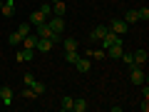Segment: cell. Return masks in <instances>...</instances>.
<instances>
[{"label": "cell", "mask_w": 149, "mask_h": 112, "mask_svg": "<svg viewBox=\"0 0 149 112\" xmlns=\"http://www.w3.org/2000/svg\"><path fill=\"white\" fill-rule=\"evenodd\" d=\"M122 52H124V45H112V48H107V57H112V60H119Z\"/></svg>", "instance_id": "6"}, {"label": "cell", "mask_w": 149, "mask_h": 112, "mask_svg": "<svg viewBox=\"0 0 149 112\" xmlns=\"http://www.w3.org/2000/svg\"><path fill=\"white\" fill-rule=\"evenodd\" d=\"M65 10H67V5H65L62 0H57V3H52V13L57 18H65Z\"/></svg>", "instance_id": "10"}, {"label": "cell", "mask_w": 149, "mask_h": 112, "mask_svg": "<svg viewBox=\"0 0 149 112\" xmlns=\"http://www.w3.org/2000/svg\"><path fill=\"white\" fill-rule=\"evenodd\" d=\"M55 45H52V40L50 37H37V45H35V50H40V52H50Z\"/></svg>", "instance_id": "4"}, {"label": "cell", "mask_w": 149, "mask_h": 112, "mask_svg": "<svg viewBox=\"0 0 149 112\" xmlns=\"http://www.w3.org/2000/svg\"><path fill=\"white\" fill-rule=\"evenodd\" d=\"M77 60H80V52H77V50H65V62L74 65Z\"/></svg>", "instance_id": "12"}, {"label": "cell", "mask_w": 149, "mask_h": 112, "mask_svg": "<svg viewBox=\"0 0 149 112\" xmlns=\"http://www.w3.org/2000/svg\"><path fill=\"white\" fill-rule=\"evenodd\" d=\"M119 60H124V65H127V67H137V65H134V57H132L129 52H122V57H119Z\"/></svg>", "instance_id": "21"}, {"label": "cell", "mask_w": 149, "mask_h": 112, "mask_svg": "<svg viewBox=\"0 0 149 112\" xmlns=\"http://www.w3.org/2000/svg\"><path fill=\"white\" fill-rule=\"evenodd\" d=\"M47 25H50V30H52V32H60V35H62V30H65V18H57V15H55Z\"/></svg>", "instance_id": "5"}, {"label": "cell", "mask_w": 149, "mask_h": 112, "mask_svg": "<svg viewBox=\"0 0 149 112\" xmlns=\"http://www.w3.org/2000/svg\"><path fill=\"white\" fill-rule=\"evenodd\" d=\"M17 32H20V37L30 35V25H25V22H22V25H17Z\"/></svg>", "instance_id": "27"}, {"label": "cell", "mask_w": 149, "mask_h": 112, "mask_svg": "<svg viewBox=\"0 0 149 112\" xmlns=\"http://www.w3.org/2000/svg\"><path fill=\"white\" fill-rule=\"evenodd\" d=\"M107 27H109V30L114 32V35H122V37L127 35V30H129V25H127L124 20H112V22H109Z\"/></svg>", "instance_id": "1"}, {"label": "cell", "mask_w": 149, "mask_h": 112, "mask_svg": "<svg viewBox=\"0 0 149 112\" xmlns=\"http://www.w3.org/2000/svg\"><path fill=\"white\" fill-rule=\"evenodd\" d=\"M40 13H42V15H45V18H47V15H50V13H52V5H40Z\"/></svg>", "instance_id": "29"}, {"label": "cell", "mask_w": 149, "mask_h": 112, "mask_svg": "<svg viewBox=\"0 0 149 112\" xmlns=\"http://www.w3.org/2000/svg\"><path fill=\"white\" fill-rule=\"evenodd\" d=\"M20 95H22V100H32V97H37L32 87H22V92H20Z\"/></svg>", "instance_id": "20"}, {"label": "cell", "mask_w": 149, "mask_h": 112, "mask_svg": "<svg viewBox=\"0 0 149 112\" xmlns=\"http://www.w3.org/2000/svg\"><path fill=\"white\" fill-rule=\"evenodd\" d=\"M107 32H109V27H107V25H97L95 30H92V35H90V40H92V43H100V40H102V37L107 35Z\"/></svg>", "instance_id": "2"}, {"label": "cell", "mask_w": 149, "mask_h": 112, "mask_svg": "<svg viewBox=\"0 0 149 112\" xmlns=\"http://www.w3.org/2000/svg\"><path fill=\"white\" fill-rule=\"evenodd\" d=\"M72 110H74V112H85V110H87V102H85V100H74V102H72Z\"/></svg>", "instance_id": "18"}, {"label": "cell", "mask_w": 149, "mask_h": 112, "mask_svg": "<svg viewBox=\"0 0 149 112\" xmlns=\"http://www.w3.org/2000/svg\"><path fill=\"white\" fill-rule=\"evenodd\" d=\"M15 57H17V62H27V60H32V50H27V48H25V50H20Z\"/></svg>", "instance_id": "16"}, {"label": "cell", "mask_w": 149, "mask_h": 112, "mask_svg": "<svg viewBox=\"0 0 149 112\" xmlns=\"http://www.w3.org/2000/svg\"><path fill=\"white\" fill-rule=\"evenodd\" d=\"M72 97H62V112H70V110H72Z\"/></svg>", "instance_id": "24"}, {"label": "cell", "mask_w": 149, "mask_h": 112, "mask_svg": "<svg viewBox=\"0 0 149 112\" xmlns=\"http://www.w3.org/2000/svg\"><path fill=\"white\" fill-rule=\"evenodd\" d=\"M139 18H137V10H127L124 13V22H127V25H132V22H137Z\"/></svg>", "instance_id": "17"}, {"label": "cell", "mask_w": 149, "mask_h": 112, "mask_svg": "<svg viewBox=\"0 0 149 112\" xmlns=\"http://www.w3.org/2000/svg\"><path fill=\"white\" fill-rule=\"evenodd\" d=\"M8 43H10V45H20V43H22V37H20V32L15 30V32H13V35H10V37H8Z\"/></svg>", "instance_id": "22"}, {"label": "cell", "mask_w": 149, "mask_h": 112, "mask_svg": "<svg viewBox=\"0 0 149 112\" xmlns=\"http://www.w3.org/2000/svg\"><path fill=\"white\" fill-rule=\"evenodd\" d=\"M22 82H25V87H32V85H35V75L25 72V77H22Z\"/></svg>", "instance_id": "25"}, {"label": "cell", "mask_w": 149, "mask_h": 112, "mask_svg": "<svg viewBox=\"0 0 149 112\" xmlns=\"http://www.w3.org/2000/svg\"><path fill=\"white\" fill-rule=\"evenodd\" d=\"M80 45H77V40L74 37H65V50H77Z\"/></svg>", "instance_id": "19"}, {"label": "cell", "mask_w": 149, "mask_h": 112, "mask_svg": "<svg viewBox=\"0 0 149 112\" xmlns=\"http://www.w3.org/2000/svg\"><path fill=\"white\" fill-rule=\"evenodd\" d=\"M32 90H35V95H37V97L45 95V85H42V82H37V80H35V85H32Z\"/></svg>", "instance_id": "26"}, {"label": "cell", "mask_w": 149, "mask_h": 112, "mask_svg": "<svg viewBox=\"0 0 149 112\" xmlns=\"http://www.w3.org/2000/svg\"><path fill=\"white\" fill-rule=\"evenodd\" d=\"M0 8H3V0H0Z\"/></svg>", "instance_id": "31"}, {"label": "cell", "mask_w": 149, "mask_h": 112, "mask_svg": "<svg viewBox=\"0 0 149 112\" xmlns=\"http://www.w3.org/2000/svg\"><path fill=\"white\" fill-rule=\"evenodd\" d=\"M35 30H37V37H50V35H52V30H50L47 20H45L42 25H35Z\"/></svg>", "instance_id": "8"}, {"label": "cell", "mask_w": 149, "mask_h": 112, "mask_svg": "<svg viewBox=\"0 0 149 112\" xmlns=\"http://www.w3.org/2000/svg\"><path fill=\"white\" fill-rule=\"evenodd\" d=\"M20 45H25L27 50H35V45H37V35H25Z\"/></svg>", "instance_id": "11"}, {"label": "cell", "mask_w": 149, "mask_h": 112, "mask_svg": "<svg viewBox=\"0 0 149 112\" xmlns=\"http://www.w3.org/2000/svg\"><path fill=\"white\" fill-rule=\"evenodd\" d=\"M139 110H142V112H149V102H147V97L142 100V105H139Z\"/></svg>", "instance_id": "30"}, {"label": "cell", "mask_w": 149, "mask_h": 112, "mask_svg": "<svg viewBox=\"0 0 149 112\" xmlns=\"http://www.w3.org/2000/svg\"><path fill=\"white\" fill-rule=\"evenodd\" d=\"M0 100L5 102V105L13 102V90H10V87H0Z\"/></svg>", "instance_id": "13"}, {"label": "cell", "mask_w": 149, "mask_h": 112, "mask_svg": "<svg viewBox=\"0 0 149 112\" xmlns=\"http://www.w3.org/2000/svg\"><path fill=\"white\" fill-rule=\"evenodd\" d=\"M92 57H95V60H102V57H104V50H92Z\"/></svg>", "instance_id": "28"}, {"label": "cell", "mask_w": 149, "mask_h": 112, "mask_svg": "<svg viewBox=\"0 0 149 112\" xmlns=\"http://www.w3.org/2000/svg\"><path fill=\"white\" fill-rule=\"evenodd\" d=\"M132 57H134V65L142 67V65L147 62V50H137V52H132Z\"/></svg>", "instance_id": "7"}, {"label": "cell", "mask_w": 149, "mask_h": 112, "mask_svg": "<svg viewBox=\"0 0 149 112\" xmlns=\"http://www.w3.org/2000/svg\"><path fill=\"white\" fill-rule=\"evenodd\" d=\"M0 13H3L5 18H13V15H15V3H13V0H8L5 5L0 8Z\"/></svg>", "instance_id": "9"}, {"label": "cell", "mask_w": 149, "mask_h": 112, "mask_svg": "<svg viewBox=\"0 0 149 112\" xmlns=\"http://www.w3.org/2000/svg\"><path fill=\"white\" fill-rule=\"evenodd\" d=\"M137 18L147 22V20H149V8H139V10H137Z\"/></svg>", "instance_id": "23"}, {"label": "cell", "mask_w": 149, "mask_h": 112, "mask_svg": "<svg viewBox=\"0 0 149 112\" xmlns=\"http://www.w3.org/2000/svg\"><path fill=\"white\" fill-rule=\"evenodd\" d=\"M45 20H47V18H45V15H42V13H40V10H35V13H32V15H30V22H32V25H42Z\"/></svg>", "instance_id": "15"}, {"label": "cell", "mask_w": 149, "mask_h": 112, "mask_svg": "<svg viewBox=\"0 0 149 112\" xmlns=\"http://www.w3.org/2000/svg\"><path fill=\"white\" fill-rule=\"evenodd\" d=\"M129 77L134 85H144V70L142 67H129Z\"/></svg>", "instance_id": "3"}, {"label": "cell", "mask_w": 149, "mask_h": 112, "mask_svg": "<svg viewBox=\"0 0 149 112\" xmlns=\"http://www.w3.org/2000/svg\"><path fill=\"white\" fill-rule=\"evenodd\" d=\"M74 67L80 70V72H90V67H92V65H90V60H87V57H80L77 62H74Z\"/></svg>", "instance_id": "14"}]
</instances>
